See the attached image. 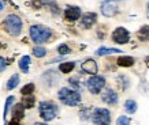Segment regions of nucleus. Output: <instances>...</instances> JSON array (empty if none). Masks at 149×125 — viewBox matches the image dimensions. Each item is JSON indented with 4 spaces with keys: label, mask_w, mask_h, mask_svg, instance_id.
Here are the masks:
<instances>
[{
    "label": "nucleus",
    "mask_w": 149,
    "mask_h": 125,
    "mask_svg": "<svg viewBox=\"0 0 149 125\" xmlns=\"http://www.w3.org/2000/svg\"><path fill=\"white\" fill-rule=\"evenodd\" d=\"M29 34L32 41H34L36 44H44L49 41V38L52 37V31L42 25H33L29 30Z\"/></svg>",
    "instance_id": "f257e3e1"
},
{
    "label": "nucleus",
    "mask_w": 149,
    "mask_h": 125,
    "mask_svg": "<svg viewBox=\"0 0 149 125\" xmlns=\"http://www.w3.org/2000/svg\"><path fill=\"white\" fill-rule=\"evenodd\" d=\"M58 98L60 99V102H63L67 106H77L78 103L81 102V95L78 91H74L71 89L63 87V89L59 90L58 93Z\"/></svg>",
    "instance_id": "f03ea898"
},
{
    "label": "nucleus",
    "mask_w": 149,
    "mask_h": 125,
    "mask_svg": "<svg viewBox=\"0 0 149 125\" xmlns=\"http://www.w3.org/2000/svg\"><path fill=\"white\" fill-rule=\"evenodd\" d=\"M4 29L10 36L13 37L19 36L21 31H22V19L19 18L18 15L10 14L4 19Z\"/></svg>",
    "instance_id": "7ed1b4c3"
},
{
    "label": "nucleus",
    "mask_w": 149,
    "mask_h": 125,
    "mask_svg": "<svg viewBox=\"0 0 149 125\" xmlns=\"http://www.w3.org/2000/svg\"><path fill=\"white\" fill-rule=\"evenodd\" d=\"M38 110H40V117L44 121H52L58 114V106L49 101L41 102L38 106Z\"/></svg>",
    "instance_id": "20e7f679"
},
{
    "label": "nucleus",
    "mask_w": 149,
    "mask_h": 125,
    "mask_svg": "<svg viewBox=\"0 0 149 125\" xmlns=\"http://www.w3.org/2000/svg\"><path fill=\"white\" fill-rule=\"evenodd\" d=\"M92 121L95 125H109L111 124V113L108 109L97 107L92 113Z\"/></svg>",
    "instance_id": "39448f33"
},
{
    "label": "nucleus",
    "mask_w": 149,
    "mask_h": 125,
    "mask_svg": "<svg viewBox=\"0 0 149 125\" xmlns=\"http://www.w3.org/2000/svg\"><path fill=\"white\" fill-rule=\"evenodd\" d=\"M104 86H105V79L99 75H92L86 82V87L92 94H100Z\"/></svg>",
    "instance_id": "423d86ee"
},
{
    "label": "nucleus",
    "mask_w": 149,
    "mask_h": 125,
    "mask_svg": "<svg viewBox=\"0 0 149 125\" xmlns=\"http://www.w3.org/2000/svg\"><path fill=\"white\" fill-rule=\"evenodd\" d=\"M130 40V34H129V31L125 29V27H118L115 29L112 33V41L113 42H116V44H127Z\"/></svg>",
    "instance_id": "0eeeda50"
},
{
    "label": "nucleus",
    "mask_w": 149,
    "mask_h": 125,
    "mask_svg": "<svg viewBox=\"0 0 149 125\" xmlns=\"http://www.w3.org/2000/svg\"><path fill=\"white\" fill-rule=\"evenodd\" d=\"M101 14L107 18H111L113 15L118 14V5L115 3V0H105L101 4Z\"/></svg>",
    "instance_id": "6e6552de"
},
{
    "label": "nucleus",
    "mask_w": 149,
    "mask_h": 125,
    "mask_svg": "<svg viewBox=\"0 0 149 125\" xmlns=\"http://www.w3.org/2000/svg\"><path fill=\"white\" fill-rule=\"evenodd\" d=\"M64 16H66V19L70 21V22H75L77 19L81 18V8H79V7H75V5H70V7H67L66 11H64Z\"/></svg>",
    "instance_id": "1a4fd4ad"
},
{
    "label": "nucleus",
    "mask_w": 149,
    "mask_h": 125,
    "mask_svg": "<svg viewBox=\"0 0 149 125\" xmlns=\"http://www.w3.org/2000/svg\"><path fill=\"white\" fill-rule=\"evenodd\" d=\"M96 21H97V15H96L95 12H86L82 15L81 25H82V27H85V29H91L96 23Z\"/></svg>",
    "instance_id": "9d476101"
},
{
    "label": "nucleus",
    "mask_w": 149,
    "mask_h": 125,
    "mask_svg": "<svg viewBox=\"0 0 149 125\" xmlns=\"http://www.w3.org/2000/svg\"><path fill=\"white\" fill-rule=\"evenodd\" d=\"M82 71L86 72V73H91V75H96L97 73V62L93 60V58H88L82 62Z\"/></svg>",
    "instance_id": "9b49d317"
},
{
    "label": "nucleus",
    "mask_w": 149,
    "mask_h": 125,
    "mask_svg": "<svg viewBox=\"0 0 149 125\" xmlns=\"http://www.w3.org/2000/svg\"><path fill=\"white\" fill-rule=\"evenodd\" d=\"M101 99H103V102L108 103V105H116L118 103V94L115 93L112 89H108L103 93Z\"/></svg>",
    "instance_id": "f8f14e48"
},
{
    "label": "nucleus",
    "mask_w": 149,
    "mask_h": 125,
    "mask_svg": "<svg viewBox=\"0 0 149 125\" xmlns=\"http://www.w3.org/2000/svg\"><path fill=\"white\" fill-rule=\"evenodd\" d=\"M25 109L26 107L23 106V103H17L15 106L13 107V112H11V116H13L14 120H22L23 117H25Z\"/></svg>",
    "instance_id": "ddd939ff"
},
{
    "label": "nucleus",
    "mask_w": 149,
    "mask_h": 125,
    "mask_svg": "<svg viewBox=\"0 0 149 125\" xmlns=\"http://www.w3.org/2000/svg\"><path fill=\"white\" fill-rule=\"evenodd\" d=\"M29 64H30V57H29V56H22L18 62L19 69H21L23 73H29Z\"/></svg>",
    "instance_id": "4468645a"
},
{
    "label": "nucleus",
    "mask_w": 149,
    "mask_h": 125,
    "mask_svg": "<svg viewBox=\"0 0 149 125\" xmlns=\"http://www.w3.org/2000/svg\"><path fill=\"white\" fill-rule=\"evenodd\" d=\"M122 50L120 49H116V48H99L96 54L97 56H107V54H113V53H120Z\"/></svg>",
    "instance_id": "2eb2a0df"
},
{
    "label": "nucleus",
    "mask_w": 149,
    "mask_h": 125,
    "mask_svg": "<svg viewBox=\"0 0 149 125\" xmlns=\"http://www.w3.org/2000/svg\"><path fill=\"white\" fill-rule=\"evenodd\" d=\"M134 64V58L130 56H120L118 58V65L120 67H131Z\"/></svg>",
    "instance_id": "dca6fc26"
},
{
    "label": "nucleus",
    "mask_w": 149,
    "mask_h": 125,
    "mask_svg": "<svg viewBox=\"0 0 149 125\" xmlns=\"http://www.w3.org/2000/svg\"><path fill=\"white\" fill-rule=\"evenodd\" d=\"M22 103L23 106L26 107V109H32L34 106V103H36V98H34V95H23L22 97Z\"/></svg>",
    "instance_id": "f3484780"
},
{
    "label": "nucleus",
    "mask_w": 149,
    "mask_h": 125,
    "mask_svg": "<svg viewBox=\"0 0 149 125\" xmlns=\"http://www.w3.org/2000/svg\"><path fill=\"white\" fill-rule=\"evenodd\" d=\"M18 84H19V75H18V73H13V76H11V78L8 79V82H7L6 89H7V90H13V89H15Z\"/></svg>",
    "instance_id": "a211bd4d"
},
{
    "label": "nucleus",
    "mask_w": 149,
    "mask_h": 125,
    "mask_svg": "<svg viewBox=\"0 0 149 125\" xmlns=\"http://www.w3.org/2000/svg\"><path fill=\"white\" fill-rule=\"evenodd\" d=\"M140 41H149V26H142L137 33Z\"/></svg>",
    "instance_id": "6ab92c4d"
},
{
    "label": "nucleus",
    "mask_w": 149,
    "mask_h": 125,
    "mask_svg": "<svg viewBox=\"0 0 149 125\" xmlns=\"http://www.w3.org/2000/svg\"><path fill=\"white\" fill-rule=\"evenodd\" d=\"M125 110H126L127 113H130V114L136 113L137 112V102L133 101V99H127L126 102H125Z\"/></svg>",
    "instance_id": "aec40b11"
},
{
    "label": "nucleus",
    "mask_w": 149,
    "mask_h": 125,
    "mask_svg": "<svg viewBox=\"0 0 149 125\" xmlns=\"http://www.w3.org/2000/svg\"><path fill=\"white\" fill-rule=\"evenodd\" d=\"M75 67V64L72 61H67V62H62L60 65H59V71L63 72V73H68V72H71Z\"/></svg>",
    "instance_id": "412c9836"
},
{
    "label": "nucleus",
    "mask_w": 149,
    "mask_h": 125,
    "mask_svg": "<svg viewBox=\"0 0 149 125\" xmlns=\"http://www.w3.org/2000/svg\"><path fill=\"white\" fill-rule=\"evenodd\" d=\"M34 93V84L33 83H27L21 89V94L22 95H30V94Z\"/></svg>",
    "instance_id": "4be33fe9"
},
{
    "label": "nucleus",
    "mask_w": 149,
    "mask_h": 125,
    "mask_svg": "<svg viewBox=\"0 0 149 125\" xmlns=\"http://www.w3.org/2000/svg\"><path fill=\"white\" fill-rule=\"evenodd\" d=\"M33 54H34L36 57H38V58L45 57V56H47V50H45V48H41V46H36V48L33 49Z\"/></svg>",
    "instance_id": "5701e85b"
},
{
    "label": "nucleus",
    "mask_w": 149,
    "mask_h": 125,
    "mask_svg": "<svg viewBox=\"0 0 149 125\" xmlns=\"http://www.w3.org/2000/svg\"><path fill=\"white\" fill-rule=\"evenodd\" d=\"M58 52H59V54L64 56V54L71 53V49H70V46H67L66 44H62V45H59L58 46Z\"/></svg>",
    "instance_id": "b1692460"
},
{
    "label": "nucleus",
    "mask_w": 149,
    "mask_h": 125,
    "mask_svg": "<svg viewBox=\"0 0 149 125\" xmlns=\"http://www.w3.org/2000/svg\"><path fill=\"white\" fill-rule=\"evenodd\" d=\"M118 82H119V83H120V87H122L123 90L125 89H127V87H129V83H130V82H129V79H127L126 76H118Z\"/></svg>",
    "instance_id": "393cba45"
},
{
    "label": "nucleus",
    "mask_w": 149,
    "mask_h": 125,
    "mask_svg": "<svg viewBox=\"0 0 149 125\" xmlns=\"http://www.w3.org/2000/svg\"><path fill=\"white\" fill-rule=\"evenodd\" d=\"M130 118L126 116H120L119 118L116 120V125H130Z\"/></svg>",
    "instance_id": "a878e982"
},
{
    "label": "nucleus",
    "mask_w": 149,
    "mask_h": 125,
    "mask_svg": "<svg viewBox=\"0 0 149 125\" xmlns=\"http://www.w3.org/2000/svg\"><path fill=\"white\" fill-rule=\"evenodd\" d=\"M14 102V95H11V97H8L7 98V101H6V106H4V117L7 116V113H8L10 110V106H11V103Z\"/></svg>",
    "instance_id": "bb28decb"
},
{
    "label": "nucleus",
    "mask_w": 149,
    "mask_h": 125,
    "mask_svg": "<svg viewBox=\"0 0 149 125\" xmlns=\"http://www.w3.org/2000/svg\"><path fill=\"white\" fill-rule=\"evenodd\" d=\"M70 84L72 86V87H74V89H81V84H79V82H78V79L77 78H71V79H70Z\"/></svg>",
    "instance_id": "cd10ccee"
},
{
    "label": "nucleus",
    "mask_w": 149,
    "mask_h": 125,
    "mask_svg": "<svg viewBox=\"0 0 149 125\" xmlns=\"http://www.w3.org/2000/svg\"><path fill=\"white\" fill-rule=\"evenodd\" d=\"M6 68H7V60L0 56V72L6 71Z\"/></svg>",
    "instance_id": "c85d7f7f"
},
{
    "label": "nucleus",
    "mask_w": 149,
    "mask_h": 125,
    "mask_svg": "<svg viewBox=\"0 0 149 125\" xmlns=\"http://www.w3.org/2000/svg\"><path fill=\"white\" fill-rule=\"evenodd\" d=\"M44 4H45L44 0H33V7L34 8H41Z\"/></svg>",
    "instance_id": "c756f323"
},
{
    "label": "nucleus",
    "mask_w": 149,
    "mask_h": 125,
    "mask_svg": "<svg viewBox=\"0 0 149 125\" xmlns=\"http://www.w3.org/2000/svg\"><path fill=\"white\" fill-rule=\"evenodd\" d=\"M79 114H81V120H88L91 113H89V109H85V110H82ZM91 116H92V114H91Z\"/></svg>",
    "instance_id": "7c9ffc66"
},
{
    "label": "nucleus",
    "mask_w": 149,
    "mask_h": 125,
    "mask_svg": "<svg viewBox=\"0 0 149 125\" xmlns=\"http://www.w3.org/2000/svg\"><path fill=\"white\" fill-rule=\"evenodd\" d=\"M7 125H19V122H18V120H14V118H13V120L10 121Z\"/></svg>",
    "instance_id": "2f4dec72"
},
{
    "label": "nucleus",
    "mask_w": 149,
    "mask_h": 125,
    "mask_svg": "<svg viewBox=\"0 0 149 125\" xmlns=\"http://www.w3.org/2000/svg\"><path fill=\"white\" fill-rule=\"evenodd\" d=\"M3 10H4V3L0 1V11H3Z\"/></svg>",
    "instance_id": "473e14b6"
},
{
    "label": "nucleus",
    "mask_w": 149,
    "mask_h": 125,
    "mask_svg": "<svg viewBox=\"0 0 149 125\" xmlns=\"http://www.w3.org/2000/svg\"><path fill=\"white\" fill-rule=\"evenodd\" d=\"M146 15H148V18H149V3L146 4Z\"/></svg>",
    "instance_id": "72a5a7b5"
},
{
    "label": "nucleus",
    "mask_w": 149,
    "mask_h": 125,
    "mask_svg": "<svg viewBox=\"0 0 149 125\" xmlns=\"http://www.w3.org/2000/svg\"><path fill=\"white\" fill-rule=\"evenodd\" d=\"M33 125H47V124H44V122H34Z\"/></svg>",
    "instance_id": "f704fd0d"
},
{
    "label": "nucleus",
    "mask_w": 149,
    "mask_h": 125,
    "mask_svg": "<svg viewBox=\"0 0 149 125\" xmlns=\"http://www.w3.org/2000/svg\"><path fill=\"white\" fill-rule=\"evenodd\" d=\"M145 60H146V62H148V64H149V57H146V58H145Z\"/></svg>",
    "instance_id": "c9c22d12"
}]
</instances>
